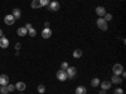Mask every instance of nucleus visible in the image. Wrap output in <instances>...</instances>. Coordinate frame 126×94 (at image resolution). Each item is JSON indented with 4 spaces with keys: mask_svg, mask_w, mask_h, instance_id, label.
Masks as SVG:
<instances>
[{
    "mask_svg": "<svg viewBox=\"0 0 126 94\" xmlns=\"http://www.w3.org/2000/svg\"><path fill=\"white\" fill-rule=\"evenodd\" d=\"M96 24H97V26L102 30V31H106L107 29H109V26H107V22L103 18H98L97 19V22H96Z\"/></svg>",
    "mask_w": 126,
    "mask_h": 94,
    "instance_id": "f257e3e1",
    "label": "nucleus"
},
{
    "mask_svg": "<svg viewBox=\"0 0 126 94\" xmlns=\"http://www.w3.org/2000/svg\"><path fill=\"white\" fill-rule=\"evenodd\" d=\"M66 73H67L68 79H75V77L77 75V69L75 67H68L66 69Z\"/></svg>",
    "mask_w": 126,
    "mask_h": 94,
    "instance_id": "f03ea898",
    "label": "nucleus"
},
{
    "mask_svg": "<svg viewBox=\"0 0 126 94\" xmlns=\"http://www.w3.org/2000/svg\"><path fill=\"white\" fill-rule=\"evenodd\" d=\"M124 71V67H122V64H115L113 67H112V73H113V75H121V73Z\"/></svg>",
    "mask_w": 126,
    "mask_h": 94,
    "instance_id": "7ed1b4c3",
    "label": "nucleus"
},
{
    "mask_svg": "<svg viewBox=\"0 0 126 94\" xmlns=\"http://www.w3.org/2000/svg\"><path fill=\"white\" fill-rule=\"evenodd\" d=\"M57 79H58L59 82H64V80H67V79H68V77H67L66 70L59 69V70L57 71Z\"/></svg>",
    "mask_w": 126,
    "mask_h": 94,
    "instance_id": "20e7f679",
    "label": "nucleus"
},
{
    "mask_svg": "<svg viewBox=\"0 0 126 94\" xmlns=\"http://www.w3.org/2000/svg\"><path fill=\"white\" fill-rule=\"evenodd\" d=\"M48 9L50 10V12H58L59 10V3L56 1V0H53V1H50L48 4Z\"/></svg>",
    "mask_w": 126,
    "mask_h": 94,
    "instance_id": "39448f33",
    "label": "nucleus"
},
{
    "mask_svg": "<svg viewBox=\"0 0 126 94\" xmlns=\"http://www.w3.org/2000/svg\"><path fill=\"white\" fill-rule=\"evenodd\" d=\"M4 23H5L6 25H13V24L15 23V18H14L12 14H8V15L4 16Z\"/></svg>",
    "mask_w": 126,
    "mask_h": 94,
    "instance_id": "423d86ee",
    "label": "nucleus"
},
{
    "mask_svg": "<svg viewBox=\"0 0 126 94\" xmlns=\"http://www.w3.org/2000/svg\"><path fill=\"white\" fill-rule=\"evenodd\" d=\"M52 36V29L50 28H44L42 30V38L43 39H49Z\"/></svg>",
    "mask_w": 126,
    "mask_h": 94,
    "instance_id": "0eeeda50",
    "label": "nucleus"
},
{
    "mask_svg": "<svg viewBox=\"0 0 126 94\" xmlns=\"http://www.w3.org/2000/svg\"><path fill=\"white\" fill-rule=\"evenodd\" d=\"M111 85H112V83H111L110 80H103V82L100 83V87H101V89H103V90H109V89L111 88Z\"/></svg>",
    "mask_w": 126,
    "mask_h": 94,
    "instance_id": "6e6552de",
    "label": "nucleus"
},
{
    "mask_svg": "<svg viewBox=\"0 0 126 94\" xmlns=\"http://www.w3.org/2000/svg\"><path fill=\"white\" fill-rule=\"evenodd\" d=\"M8 47H9V40H8V38L1 36V38H0V48L6 49Z\"/></svg>",
    "mask_w": 126,
    "mask_h": 94,
    "instance_id": "1a4fd4ad",
    "label": "nucleus"
},
{
    "mask_svg": "<svg viewBox=\"0 0 126 94\" xmlns=\"http://www.w3.org/2000/svg\"><path fill=\"white\" fill-rule=\"evenodd\" d=\"M12 15L15 18V20H16V19H20V18H22V10H20L19 8H14Z\"/></svg>",
    "mask_w": 126,
    "mask_h": 94,
    "instance_id": "9d476101",
    "label": "nucleus"
},
{
    "mask_svg": "<svg viewBox=\"0 0 126 94\" xmlns=\"http://www.w3.org/2000/svg\"><path fill=\"white\" fill-rule=\"evenodd\" d=\"M96 14L98 15V18L105 16V14H106V9H105L103 6H97L96 8Z\"/></svg>",
    "mask_w": 126,
    "mask_h": 94,
    "instance_id": "9b49d317",
    "label": "nucleus"
},
{
    "mask_svg": "<svg viewBox=\"0 0 126 94\" xmlns=\"http://www.w3.org/2000/svg\"><path fill=\"white\" fill-rule=\"evenodd\" d=\"M15 89H18L19 92H24V90L27 89L25 83H24V82H18L16 84H15Z\"/></svg>",
    "mask_w": 126,
    "mask_h": 94,
    "instance_id": "f8f14e48",
    "label": "nucleus"
},
{
    "mask_svg": "<svg viewBox=\"0 0 126 94\" xmlns=\"http://www.w3.org/2000/svg\"><path fill=\"white\" fill-rule=\"evenodd\" d=\"M9 84V78H8V75H5V74H1L0 75V85H8Z\"/></svg>",
    "mask_w": 126,
    "mask_h": 94,
    "instance_id": "ddd939ff",
    "label": "nucleus"
},
{
    "mask_svg": "<svg viewBox=\"0 0 126 94\" xmlns=\"http://www.w3.org/2000/svg\"><path fill=\"white\" fill-rule=\"evenodd\" d=\"M110 82L112 83V84H117V85H119V84H121V83H122V78H121L120 75H113Z\"/></svg>",
    "mask_w": 126,
    "mask_h": 94,
    "instance_id": "4468645a",
    "label": "nucleus"
},
{
    "mask_svg": "<svg viewBox=\"0 0 126 94\" xmlns=\"http://www.w3.org/2000/svg\"><path fill=\"white\" fill-rule=\"evenodd\" d=\"M16 33H18L19 36H25V35L28 34V30L25 29V26H22V28H18Z\"/></svg>",
    "mask_w": 126,
    "mask_h": 94,
    "instance_id": "2eb2a0df",
    "label": "nucleus"
},
{
    "mask_svg": "<svg viewBox=\"0 0 126 94\" xmlns=\"http://www.w3.org/2000/svg\"><path fill=\"white\" fill-rule=\"evenodd\" d=\"M75 92H76V94H87V89H86V87H83V85H78Z\"/></svg>",
    "mask_w": 126,
    "mask_h": 94,
    "instance_id": "dca6fc26",
    "label": "nucleus"
},
{
    "mask_svg": "<svg viewBox=\"0 0 126 94\" xmlns=\"http://www.w3.org/2000/svg\"><path fill=\"white\" fill-rule=\"evenodd\" d=\"M82 50L81 49H76V50H73V58H75V59H79V58H82Z\"/></svg>",
    "mask_w": 126,
    "mask_h": 94,
    "instance_id": "f3484780",
    "label": "nucleus"
},
{
    "mask_svg": "<svg viewBox=\"0 0 126 94\" xmlns=\"http://www.w3.org/2000/svg\"><path fill=\"white\" fill-rule=\"evenodd\" d=\"M100 83H101V80H100L98 78H93V79L91 80V85H92L93 88H97V87L100 85Z\"/></svg>",
    "mask_w": 126,
    "mask_h": 94,
    "instance_id": "a211bd4d",
    "label": "nucleus"
},
{
    "mask_svg": "<svg viewBox=\"0 0 126 94\" xmlns=\"http://www.w3.org/2000/svg\"><path fill=\"white\" fill-rule=\"evenodd\" d=\"M30 5H32V9H39V8H42V6H40V3H39V0H33Z\"/></svg>",
    "mask_w": 126,
    "mask_h": 94,
    "instance_id": "6ab92c4d",
    "label": "nucleus"
},
{
    "mask_svg": "<svg viewBox=\"0 0 126 94\" xmlns=\"http://www.w3.org/2000/svg\"><path fill=\"white\" fill-rule=\"evenodd\" d=\"M28 35H29L30 38H34V36L37 35V30H35L34 28H32V29H29V30H28Z\"/></svg>",
    "mask_w": 126,
    "mask_h": 94,
    "instance_id": "aec40b11",
    "label": "nucleus"
},
{
    "mask_svg": "<svg viewBox=\"0 0 126 94\" xmlns=\"http://www.w3.org/2000/svg\"><path fill=\"white\" fill-rule=\"evenodd\" d=\"M37 89H38V93L39 94H44L46 93V85H43V84H39Z\"/></svg>",
    "mask_w": 126,
    "mask_h": 94,
    "instance_id": "412c9836",
    "label": "nucleus"
},
{
    "mask_svg": "<svg viewBox=\"0 0 126 94\" xmlns=\"http://www.w3.org/2000/svg\"><path fill=\"white\" fill-rule=\"evenodd\" d=\"M112 18H113V16H112V14H107V13L105 14V16H103V19L106 20V22H111Z\"/></svg>",
    "mask_w": 126,
    "mask_h": 94,
    "instance_id": "4be33fe9",
    "label": "nucleus"
},
{
    "mask_svg": "<svg viewBox=\"0 0 126 94\" xmlns=\"http://www.w3.org/2000/svg\"><path fill=\"white\" fill-rule=\"evenodd\" d=\"M0 93H1V94H8V93H9L8 87H6V85H3L1 88H0Z\"/></svg>",
    "mask_w": 126,
    "mask_h": 94,
    "instance_id": "5701e85b",
    "label": "nucleus"
},
{
    "mask_svg": "<svg viewBox=\"0 0 126 94\" xmlns=\"http://www.w3.org/2000/svg\"><path fill=\"white\" fill-rule=\"evenodd\" d=\"M39 3H40V6H48V4L50 1L49 0H39Z\"/></svg>",
    "mask_w": 126,
    "mask_h": 94,
    "instance_id": "b1692460",
    "label": "nucleus"
},
{
    "mask_svg": "<svg viewBox=\"0 0 126 94\" xmlns=\"http://www.w3.org/2000/svg\"><path fill=\"white\" fill-rule=\"evenodd\" d=\"M68 67H69V65H68V63H67V61H63L62 64H61V69H62V70H66Z\"/></svg>",
    "mask_w": 126,
    "mask_h": 94,
    "instance_id": "393cba45",
    "label": "nucleus"
},
{
    "mask_svg": "<svg viewBox=\"0 0 126 94\" xmlns=\"http://www.w3.org/2000/svg\"><path fill=\"white\" fill-rule=\"evenodd\" d=\"M6 87H8L9 93H12V92H14V90H15V85H14V84H8Z\"/></svg>",
    "mask_w": 126,
    "mask_h": 94,
    "instance_id": "a878e982",
    "label": "nucleus"
},
{
    "mask_svg": "<svg viewBox=\"0 0 126 94\" xmlns=\"http://www.w3.org/2000/svg\"><path fill=\"white\" fill-rule=\"evenodd\" d=\"M113 94H124V89L122 88H116L113 90Z\"/></svg>",
    "mask_w": 126,
    "mask_h": 94,
    "instance_id": "bb28decb",
    "label": "nucleus"
},
{
    "mask_svg": "<svg viewBox=\"0 0 126 94\" xmlns=\"http://www.w3.org/2000/svg\"><path fill=\"white\" fill-rule=\"evenodd\" d=\"M14 48H15V50H16V51H19V49H20V48H22V44H20V43H16Z\"/></svg>",
    "mask_w": 126,
    "mask_h": 94,
    "instance_id": "cd10ccee",
    "label": "nucleus"
},
{
    "mask_svg": "<svg viewBox=\"0 0 126 94\" xmlns=\"http://www.w3.org/2000/svg\"><path fill=\"white\" fill-rule=\"evenodd\" d=\"M32 28H33V25H32L30 23H28V24L25 25V29H27V30H29V29H32Z\"/></svg>",
    "mask_w": 126,
    "mask_h": 94,
    "instance_id": "c85d7f7f",
    "label": "nucleus"
},
{
    "mask_svg": "<svg viewBox=\"0 0 126 94\" xmlns=\"http://www.w3.org/2000/svg\"><path fill=\"white\" fill-rule=\"evenodd\" d=\"M98 94H106V90H103V89H101V90L98 92Z\"/></svg>",
    "mask_w": 126,
    "mask_h": 94,
    "instance_id": "c756f323",
    "label": "nucleus"
},
{
    "mask_svg": "<svg viewBox=\"0 0 126 94\" xmlns=\"http://www.w3.org/2000/svg\"><path fill=\"white\" fill-rule=\"evenodd\" d=\"M44 28H49V23H48V22L44 23Z\"/></svg>",
    "mask_w": 126,
    "mask_h": 94,
    "instance_id": "7c9ffc66",
    "label": "nucleus"
},
{
    "mask_svg": "<svg viewBox=\"0 0 126 94\" xmlns=\"http://www.w3.org/2000/svg\"><path fill=\"white\" fill-rule=\"evenodd\" d=\"M1 36H3V30L0 29V38H1Z\"/></svg>",
    "mask_w": 126,
    "mask_h": 94,
    "instance_id": "2f4dec72",
    "label": "nucleus"
},
{
    "mask_svg": "<svg viewBox=\"0 0 126 94\" xmlns=\"http://www.w3.org/2000/svg\"><path fill=\"white\" fill-rule=\"evenodd\" d=\"M0 88H1V85H0Z\"/></svg>",
    "mask_w": 126,
    "mask_h": 94,
    "instance_id": "473e14b6",
    "label": "nucleus"
},
{
    "mask_svg": "<svg viewBox=\"0 0 126 94\" xmlns=\"http://www.w3.org/2000/svg\"><path fill=\"white\" fill-rule=\"evenodd\" d=\"M20 94H23V93H20Z\"/></svg>",
    "mask_w": 126,
    "mask_h": 94,
    "instance_id": "72a5a7b5",
    "label": "nucleus"
},
{
    "mask_svg": "<svg viewBox=\"0 0 126 94\" xmlns=\"http://www.w3.org/2000/svg\"><path fill=\"white\" fill-rule=\"evenodd\" d=\"M121 1H122V0H121Z\"/></svg>",
    "mask_w": 126,
    "mask_h": 94,
    "instance_id": "f704fd0d",
    "label": "nucleus"
}]
</instances>
